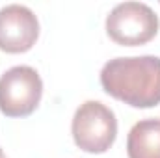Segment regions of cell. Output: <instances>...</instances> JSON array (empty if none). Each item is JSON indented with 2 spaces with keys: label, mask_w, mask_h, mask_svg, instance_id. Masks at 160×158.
Wrapping results in <instances>:
<instances>
[{
  "label": "cell",
  "mask_w": 160,
  "mask_h": 158,
  "mask_svg": "<svg viewBox=\"0 0 160 158\" xmlns=\"http://www.w3.org/2000/svg\"><path fill=\"white\" fill-rule=\"evenodd\" d=\"M157 13L143 2L118 4L106 17V32L123 47H138L151 41L158 32Z\"/></svg>",
  "instance_id": "cell-3"
},
{
  "label": "cell",
  "mask_w": 160,
  "mask_h": 158,
  "mask_svg": "<svg viewBox=\"0 0 160 158\" xmlns=\"http://www.w3.org/2000/svg\"><path fill=\"white\" fill-rule=\"evenodd\" d=\"M43 82L30 65H15L0 77V112L8 117L30 116L41 101Z\"/></svg>",
  "instance_id": "cell-4"
},
{
  "label": "cell",
  "mask_w": 160,
  "mask_h": 158,
  "mask_svg": "<svg viewBox=\"0 0 160 158\" xmlns=\"http://www.w3.org/2000/svg\"><path fill=\"white\" fill-rule=\"evenodd\" d=\"M0 158H6V155H4V153H2V149H0Z\"/></svg>",
  "instance_id": "cell-7"
},
{
  "label": "cell",
  "mask_w": 160,
  "mask_h": 158,
  "mask_svg": "<svg viewBox=\"0 0 160 158\" xmlns=\"http://www.w3.org/2000/svg\"><path fill=\"white\" fill-rule=\"evenodd\" d=\"M39 36V21L34 11L21 4L0 9V50L9 54L26 52Z\"/></svg>",
  "instance_id": "cell-5"
},
{
  "label": "cell",
  "mask_w": 160,
  "mask_h": 158,
  "mask_svg": "<svg viewBox=\"0 0 160 158\" xmlns=\"http://www.w3.org/2000/svg\"><path fill=\"white\" fill-rule=\"evenodd\" d=\"M73 138L82 151L101 155L106 153L118 136L116 114L99 101H86L73 117Z\"/></svg>",
  "instance_id": "cell-2"
},
{
  "label": "cell",
  "mask_w": 160,
  "mask_h": 158,
  "mask_svg": "<svg viewBox=\"0 0 160 158\" xmlns=\"http://www.w3.org/2000/svg\"><path fill=\"white\" fill-rule=\"evenodd\" d=\"M128 158H160V119L138 121L127 138Z\"/></svg>",
  "instance_id": "cell-6"
},
{
  "label": "cell",
  "mask_w": 160,
  "mask_h": 158,
  "mask_svg": "<svg viewBox=\"0 0 160 158\" xmlns=\"http://www.w3.org/2000/svg\"><path fill=\"white\" fill-rule=\"evenodd\" d=\"M102 89L134 108L160 104V58L128 56L114 58L101 71Z\"/></svg>",
  "instance_id": "cell-1"
}]
</instances>
